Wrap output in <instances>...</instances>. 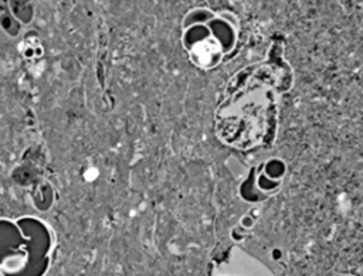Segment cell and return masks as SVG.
<instances>
[{
  "instance_id": "obj_2",
  "label": "cell",
  "mask_w": 363,
  "mask_h": 276,
  "mask_svg": "<svg viewBox=\"0 0 363 276\" xmlns=\"http://www.w3.org/2000/svg\"><path fill=\"white\" fill-rule=\"evenodd\" d=\"M187 50L191 61L201 68H211L217 65L223 55V48L213 35H207L206 38L191 44Z\"/></svg>"
},
{
  "instance_id": "obj_1",
  "label": "cell",
  "mask_w": 363,
  "mask_h": 276,
  "mask_svg": "<svg viewBox=\"0 0 363 276\" xmlns=\"http://www.w3.org/2000/svg\"><path fill=\"white\" fill-rule=\"evenodd\" d=\"M279 72L269 64H254L230 79L214 113L216 136L224 144L245 150L274 140Z\"/></svg>"
}]
</instances>
